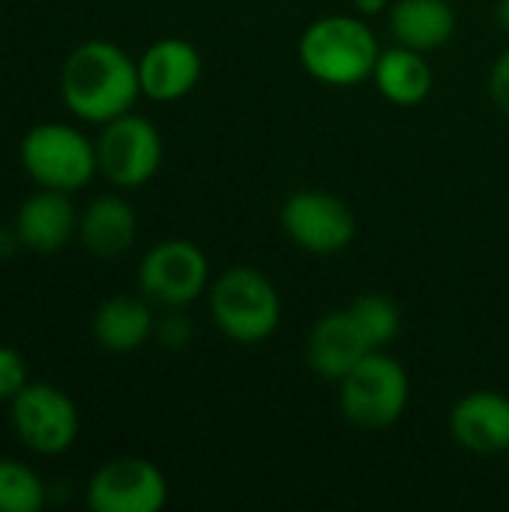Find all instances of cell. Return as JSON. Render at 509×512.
Segmentation results:
<instances>
[{
	"mask_svg": "<svg viewBox=\"0 0 509 512\" xmlns=\"http://www.w3.org/2000/svg\"><path fill=\"white\" fill-rule=\"evenodd\" d=\"M60 93L81 120L108 123L135 105L141 93L138 63L114 42L90 39L66 57Z\"/></svg>",
	"mask_w": 509,
	"mask_h": 512,
	"instance_id": "cell-1",
	"label": "cell"
},
{
	"mask_svg": "<svg viewBox=\"0 0 509 512\" xmlns=\"http://www.w3.org/2000/svg\"><path fill=\"white\" fill-rule=\"evenodd\" d=\"M303 69L330 87H354L372 75L381 45L369 24L354 15H330L312 21L300 36Z\"/></svg>",
	"mask_w": 509,
	"mask_h": 512,
	"instance_id": "cell-2",
	"label": "cell"
},
{
	"mask_svg": "<svg viewBox=\"0 0 509 512\" xmlns=\"http://www.w3.org/2000/svg\"><path fill=\"white\" fill-rule=\"evenodd\" d=\"M210 315L228 339L255 345L276 333L282 303L264 273L231 267L210 285Z\"/></svg>",
	"mask_w": 509,
	"mask_h": 512,
	"instance_id": "cell-3",
	"label": "cell"
},
{
	"mask_svg": "<svg viewBox=\"0 0 509 512\" xmlns=\"http://www.w3.org/2000/svg\"><path fill=\"white\" fill-rule=\"evenodd\" d=\"M411 399L408 372L402 363L384 351L366 354L342 381L339 405L342 414L360 429H387L393 426Z\"/></svg>",
	"mask_w": 509,
	"mask_h": 512,
	"instance_id": "cell-4",
	"label": "cell"
},
{
	"mask_svg": "<svg viewBox=\"0 0 509 512\" xmlns=\"http://www.w3.org/2000/svg\"><path fill=\"white\" fill-rule=\"evenodd\" d=\"M21 162L39 186L60 192L87 186L90 177L99 171L96 144L63 123L33 126L21 141Z\"/></svg>",
	"mask_w": 509,
	"mask_h": 512,
	"instance_id": "cell-5",
	"label": "cell"
},
{
	"mask_svg": "<svg viewBox=\"0 0 509 512\" xmlns=\"http://www.w3.org/2000/svg\"><path fill=\"white\" fill-rule=\"evenodd\" d=\"M96 162L108 183L135 189L144 186L162 162V138L147 117L120 114L105 123L96 141Z\"/></svg>",
	"mask_w": 509,
	"mask_h": 512,
	"instance_id": "cell-6",
	"label": "cell"
},
{
	"mask_svg": "<svg viewBox=\"0 0 509 512\" xmlns=\"http://www.w3.org/2000/svg\"><path fill=\"white\" fill-rule=\"evenodd\" d=\"M210 264L204 252L189 240H162L156 243L138 270V285L147 297L168 309H183L201 297L207 288Z\"/></svg>",
	"mask_w": 509,
	"mask_h": 512,
	"instance_id": "cell-7",
	"label": "cell"
},
{
	"mask_svg": "<svg viewBox=\"0 0 509 512\" xmlns=\"http://www.w3.org/2000/svg\"><path fill=\"white\" fill-rule=\"evenodd\" d=\"M285 234L312 255H336L354 240V213L339 195L303 189L282 207Z\"/></svg>",
	"mask_w": 509,
	"mask_h": 512,
	"instance_id": "cell-8",
	"label": "cell"
},
{
	"mask_svg": "<svg viewBox=\"0 0 509 512\" xmlns=\"http://www.w3.org/2000/svg\"><path fill=\"white\" fill-rule=\"evenodd\" d=\"M12 426L30 450L57 456L69 450L78 435V411L63 390L51 384H27L12 399Z\"/></svg>",
	"mask_w": 509,
	"mask_h": 512,
	"instance_id": "cell-9",
	"label": "cell"
},
{
	"mask_svg": "<svg viewBox=\"0 0 509 512\" xmlns=\"http://www.w3.org/2000/svg\"><path fill=\"white\" fill-rule=\"evenodd\" d=\"M87 501L96 512H156L168 501V483L153 462L123 456L93 474Z\"/></svg>",
	"mask_w": 509,
	"mask_h": 512,
	"instance_id": "cell-10",
	"label": "cell"
},
{
	"mask_svg": "<svg viewBox=\"0 0 509 512\" xmlns=\"http://www.w3.org/2000/svg\"><path fill=\"white\" fill-rule=\"evenodd\" d=\"M450 432L459 447L498 456L509 450V399L495 390H477L459 399L450 411Z\"/></svg>",
	"mask_w": 509,
	"mask_h": 512,
	"instance_id": "cell-11",
	"label": "cell"
},
{
	"mask_svg": "<svg viewBox=\"0 0 509 512\" xmlns=\"http://www.w3.org/2000/svg\"><path fill=\"white\" fill-rule=\"evenodd\" d=\"M141 93L156 102L186 96L201 78V54L186 39H159L138 60Z\"/></svg>",
	"mask_w": 509,
	"mask_h": 512,
	"instance_id": "cell-12",
	"label": "cell"
},
{
	"mask_svg": "<svg viewBox=\"0 0 509 512\" xmlns=\"http://www.w3.org/2000/svg\"><path fill=\"white\" fill-rule=\"evenodd\" d=\"M366 354H372L366 336L354 324L348 309L324 315L306 342V363L315 375L327 381H342Z\"/></svg>",
	"mask_w": 509,
	"mask_h": 512,
	"instance_id": "cell-13",
	"label": "cell"
},
{
	"mask_svg": "<svg viewBox=\"0 0 509 512\" xmlns=\"http://www.w3.org/2000/svg\"><path fill=\"white\" fill-rule=\"evenodd\" d=\"M15 231L24 249L51 255L72 240V234L78 231V216L66 192L42 189L21 204L15 216Z\"/></svg>",
	"mask_w": 509,
	"mask_h": 512,
	"instance_id": "cell-14",
	"label": "cell"
},
{
	"mask_svg": "<svg viewBox=\"0 0 509 512\" xmlns=\"http://www.w3.org/2000/svg\"><path fill=\"white\" fill-rule=\"evenodd\" d=\"M135 210L117 195H99L78 216V237L96 258H117L135 243Z\"/></svg>",
	"mask_w": 509,
	"mask_h": 512,
	"instance_id": "cell-15",
	"label": "cell"
},
{
	"mask_svg": "<svg viewBox=\"0 0 509 512\" xmlns=\"http://www.w3.org/2000/svg\"><path fill=\"white\" fill-rule=\"evenodd\" d=\"M372 78L378 93L393 105H420L435 84V72L423 57V51H414L399 42L378 54Z\"/></svg>",
	"mask_w": 509,
	"mask_h": 512,
	"instance_id": "cell-16",
	"label": "cell"
},
{
	"mask_svg": "<svg viewBox=\"0 0 509 512\" xmlns=\"http://www.w3.org/2000/svg\"><path fill=\"white\" fill-rule=\"evenodd\" d=\"M390 30L399 45L435 51L456 33V12L447 0H399L390 9Z\"/></svg>",
	"mask_w": 509,
	"mask_h": 512,
	"instance_id": "cell-17",
	"label": "cell"
},
{
	"mask_svg": "<svg viewBox=\"0 0 509 512\" xmlns=\"http://www.w3.org/2000/svg\"><path fill=\"white\" fill-rule=\"evenodd\" d=\"M156 330L153 312L138 297H111L93 318V336L105 351L129 354L141 348Z\"/></svg>",
	"mask_w": 509,
	"mask_h": 512,
	"instance_id": "cell-18",
	"label": "cell"
},
{
	"mask_svg": "<svg viewBox=\"0 0 509 512\" xmlns=\"http://www.w3.org/2000/svg\"><path fill=\"white\" fill-rule=\"evenodd\" d=\"M348 312L354 324L360 327V333L366 336L372 351H381L399 333V309L384 294H363L348 306Z\"/></svg>",
	"mask_w": 509,
	"mask_h": 512,
	"instance_id": "cell-19",
	"label": "cell"
},
{
	"mask_svg": "<svg viewBox=\"0 0 509 512\" xmlns=\"http://www.w3.org/2000/svg\"><path fill=\"white\" fill-rule=\"evenodd\" d=\"M45 504L42 480L15 459H0V512H36Z\"/></svg>",
	"mask_w": 509,
	"mask_h": 512,
	"instance_id": "cell-20",
	"label": "cell"
},
{
	"mask_svg": "<svg viewBox=\"0 0 509 512\" xmlns=\"http://www.w3.org/2000/svg\"><path fill=\"white\" fill-rule=\"evenodd\" d=\"M27 387V366L18 351L0 345V399H15Z\"/></svg>",
	"mask_w": 509,
	"mask_h": 512,
	"instance_id": "cell-21",
	"label": "cell"
},
{
	"mask_svg": "<svg viewBox=\"0 0 509 512\" xmlns=\"http://www.w3.org/2000/svg\"><path fill=\"white\" fill-rule=\"evenodd\" d=\"M156 339L168 348V351H183L192 342V324L186 315H180L177 309H171L165 318H159L156 324Z\"/></svg>",
	"mask_w": 509,
	"mask_h": 512,
	"instance_id": "cell-22",
	"label": "cell"
},
{
	"mask_svg": "<svg viewBox=\"0 0 509 512\" xmlns=\"http://www.w3.org/2000/svg\"><path fill=\"white\" fill-rule=\"evenodd\" d=\"M489 93L495 99V105L509 114V48L495 60L492 75H489Z\"/></svg>",
	"mask_w": 509,
	"mask_h": 512,
	"instance_id": "cell-23",
	"label": "cell"
},
{
	"mask_svg": "<svg viewBox=\"0 0 509 512\" xmlns=\"http://www.w3.org/2000/svg\"><path fill=\"white\" fill-rule=\"evenodd\" d=\"M15 246H21V240H18V231L12 228H0V258H9L12 252H15Z\"/></svg>",
	"mask_w": 509,
	"mask_h": 512,
	"instance_id": "cell-24",
	"label": "cell"
},
{
	"mask_svg": "<svg viewBox=\"0 0 509 512\" xmlns=\"http://www.w3.org/2000/svg\"><path fill=\"white\" fill-rule=\"evenodd\" d=\"M354 6H357L363 15H378V12H384L387 0H354Z\"/></svg>",
	"mask_w": 509,
	"mask_h": 512,
	"instance_id": "cell-25",
	"label": "cell"
},
{
	"mask_svg": "<svg viewBox=\"0 0 509 512\" xmlns=\"http://www.w3.org/2000/svg\"><path fill=\"white\" fill-rule=\"evenodd\" d=\"M495 21H498V27L509 33V0H498L495 3Z\"/></svg>",
	"mask_w": 509,
	"mask_h": 512,
	"instance_id": "cell-26",
	"label": "cell"
}]
</instances>
